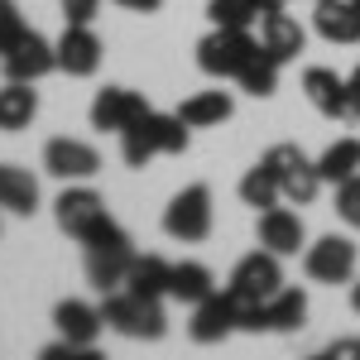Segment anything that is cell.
<instances>
[{
	"mask_svg": "<svg viewBox=\"0 0 360 360\" xmlns=\"http://www.w3.org/2000/svg\"><path fill=\"white\" fill-rule=\"evenodd\" d=\"M188 149V125H183V115L173 111H144L135 125H125L120 130V159L130 168H144L149 159H159V154H183Z\"/></svg>",
	"mask_w": 360,
	"mask_h": 360,
	"instance_id": "obj_1",
	"label": "cell"
},
{
	"mask_svg": "<svg viewBox=\"0 0 360 360\" xmlns=\"http://www.w3.org/2000/svg\"><path fill=\"white\" fill-rule=\"evenodd\" d=\"M101 322L111 332L130 336V341H159L168 332L164 303L149 298V293H135V288H111L101 293Z\"/></svg>",
	"mask_w": 360,
	"mask_h": 360,
	"instance_id": "obj_2",
	"label": "cell"
},
{
	"mask_svg": "<svg viewBox=\"0 0 360 360\" xmlns=\"http://www.w3.org/2000/svg\"><path fill=\"white\" fill-rule=\"evenodd\" d=\"M82 250H86V283H91L96 293L125 288V274H130L135 250H130V236L115 226V217H106V221L96 226L82 240Z\"/></svg>",
	"mask_w": 360,
	"mask_h": 360,
	"instance_id": "obj_3",
	"label": "cell"
},
{
	"mask_svg": "<svg viewBox=\"0 0 360 360\" xmlns=\"http://www.w3.org/2000/svg\"><path fill=\"white\" fill-rule=\"evenodd\" d=\"M259 164L274 173L278 193L288 197V202H298V207H307L312 197H317V188H322V173H317V159H307L298 144H274Z\"/></svg>",
	"mask_w": 360,
	"mask_h": 360,
	"instance_id": "obj_4",
	"label": "cell"
},
{
	"mask_svg": "<svg viewBox=\"0 0 360 360\" xmlns=\"http://www.w3.org/2000/svg\"><path fill=\"white\" fill-rule=\"evenodd\" d=\"M255 49H259V44L250 39V29L217 25L202 44H197V68H202L207 77H240V68L255 58Z\"/></svg>",
	"mask_w": 360,
	"mask_h": 360,
	"instance_id": "obj_5",
	"label": "cell"
},
{
	"mask_svg": "<svg viewBox=\"0 0 360 360\" xmlns=\"http://www.w3.org/2000/svg\"><path fill=\"white\" fill-rule=\"evenodd\" d=\"M231 298L236 303H269L278 288H283V269H278V255L274 250H255V255H245L236 269H231Z\"/></svg>",
	"mask_w": 360,
	"mask_h": 360,
	"instance_id": "obj_6",
	"label": "cell"
},
{
	"mask_svg": "<svg viewBox=\"0 0 360 360\" xmlns=\"http://www.w3.org/2000/svg\"><path fill=\"white\" fill-rule=\"evenodd\" d=\"M164 231L173 240H183V245L207 240V236H212V193H207L202 183L183 188V193L164 207Z\"/></svg>",
	"mask_w": 360,
	"mask_h": 360,
	"instance_id": "obj_7",
	"label": "cell"
},
{
	"mask_svg": "<svg viewBox=\"0 0 360 360\" xmlns=\"http://www.w3.org/2000/svg\"><path fill=\"white\" fill-rule=\"evenodd\" d=\"M106 217H111V212H106V197L91 193V188H82V183H77V188H63V193H58V202H53L58 231H63V236H72L77 245H82V240L101 221H106Z\"/></svg>",
	"mask_w": 360,
	"mask_h": 360,
	"instance_id": "obj_8",
	"label": "cell"
},
{
	"mask_svg": "<svg viewBox=\"0 0 360 360\" xmlns=\"http://www.w3.org/2000/svg\"><path fill=\"white\" fill-rule=\"evenodd\" d=\"M303 269L312 283H351L356 278V240L346 236H322L317 245L303 250Z\"/></svg>",
	"mask_w": 360,
	"mask_h": 360,
	"instance_id": "obj_9",
	"label": "cell"
},
{
	"mask_svg": "<svg viewBox=\"0 0 360 360\" xmlns=\"http://www.w3.org/2000/svg\"><path fill=\"white\" fill-rule=\"evenodd\" d=\"M0 68H5V82H39L58 72V44H49L39 29H25V39L0 58Z\"/></svg>",
	"mask_w": 360,
	"mask_h": 360,
	"instance_id": "obj_10",
	"label": "cell"
},
{
	"mask_svg": "<svg viewBox=\"0 0 360 360\" xmlns=\"http://www.w3.org/2000/svg\"><path fill=\"white\" fill-rule=\"evenodd\" d=\"M44 168H49L53 178H63V183H86V178L101 173V154H96L91 144H82V139L58 135V139L44 144Z\"/></svg>",
	"mask_w": 360,
	"mask_h": 360,
	"instance_id": "obj_11",
	"label": "cell"
},
{
	"mask_svg": "<svg viewBox=\"0 0 360 360\" xmlns=\"http://www.w3.org/2000/svg\"><path fill=\"white\" fill-rule=\"evenodd\" d=\"M231 332H240V322H236V298H231V288H226V293H207V298H202V303L193 307L188 336H193L197 346H217V341H226Z\"/></svg>",
	"mask_w": 360,
	"mask_h": 360,
	"instance_id": "obj_12",
	"label": "cell"
},
{
	"mask_svg": "<svg viewBox=\"0 0 360 360\" xmlns=\"http://www.w3.org/2000/svg\"><path fill=\"white\" fill-rule=\"evenodd\" d=\"M144 111H149V101H144L139 91H130V86H106V91H96V101H91V130L120 135V130L135 125Z\"/></svg>",
	"mask_w": 360,
	"mask_h": 360,
	"instance_id": "obj_13",
	"label": "cell"
},
{
	"mask_svg": "<svg viewBox=\"0 0 360 360\" xmlns=\"http://www.w3.org/2000/svg\"><path fill=\"white\" fill-rule=\"evenodd\" d=\"M303 91L307 101H312V111L327 115V120H346L351 111V86H346V77H336L332 68H307L303 72Z\"/></svg>",
	"mask_w": 360,
	"mask_h": 360,
	"instance_id": "obj_14",
	"label": "cell"
},
{
	"mask_svg": "<svg viewBox=\"0 0 360 360\" xmlns=\"http://www.w3.org/2000/svg\"><path fill=\"white\" fill-rule=\"evenodd\" d=\"M96 68H101V39L91 34V25H68L58 39V72L91 77Z\"/></svg>",
	"mask_w": 360,
	"mask_h": 360,
	"instance_id": "obj_15",
	"label": "cell"
},
{
	"mask_svg": "<svg viewBox=\"0 0 360 360\" xmlns=\"http://www.w3.org/2000/svg\"><path fill=\"white\" fill-rule=\"evenodd\" d=\"M255 236H259V245L274 250L278 259L283 255H298L307 250V231H303V217L298 212H288V207H269V212H259V226H255Z\"/></svg>",
	"mask_w": 360,
	"mask_h": 360,
	"instance_id": "obj_16",
	"label": "cell"
},
{
	"mask_svg": "<svg viewBox=\"0 0 360 360\" xmlns=\"http://www.w3.org/2000/svg\"><path fill=\"white\" fill-rule=\"evenodd\" d=\"M53 327H58V336L63 341H72V346H96V336H101V307H91V303H82V298H63V303L53 307Z\"/></svg>",
	"mask_w": 360,
	"mask_h": 360,
	"instance_id": "obj_17",
	"label": "cell"
},
{
	"mask_svg": "<svg viewBox=\"0 0 360 360\" xmlns=\"http://www.w3.org/2000/svg\"><path fill=\"white\" fill-rule=\"evenodd\" d=\"M303 44H307V34H303V25H298L293 15L274 10V15H264V20H259V49H264L269 58L293 63V58L303 53Z\"/></svg>",
	"mask_w": 360,
	"mask_h": 360,
	"instance_id": "obj_18",
	"label": "cell"
},
{
	"mask_svg": "<svg viewBox=\"0 0 360 360\" xmlns=\"http://www.w3.org/2000/svg\"><path fill=\"white\" fill-rule=\"evenodd\" d=\"M312 25L327 44H360V5L356 0H317Z\"/></svg>",
	"mask_w": 360,
	"mask_h": 360,
	"instance_id": "obj_19",
	"label": "cell"
},
{
	"mask_svg": "<svg viewBox=\"0 0 360 360\" xmlns=\"http://www.w3.org/2000/svg\"><path fill=\"white\" fill-rule=\"evenodd\" d=\"M0 207L15 217H34L39 212V183L34 173L20 164H0Z\"/></svg>",
	"mask_w": 360,
	"mask_h": 360,
	"instance_id": "obj_20",
	"label": "cell"
},
{
	"mask_svg": "<svg viewBox=\"0 0 360 360\" xmlns=\"http://www.w3.org/2000/svg\"><path fill=\"white\" fill-rule=\"evenodd\" d=\"M34 115H39V91H34V82H5L0 86V130L5 135L29 130Z\"/></svg>",
	"mask_w": 360,
	"mask_h": 360,
	"instance_id": "obj_21",
	"label": "cell"
},
{
	"mask_svg": "<svg viewBox=\"0 0 360 360\" xmlns=\"http://www.w3.org/2000/svg\"><path fill=\"white\" fill-rule=\"evenodd\" d=\"M207 293H217V278H212V269H207L202 259H183V264H173V274H168V298L197 307Z\"/></svg>",
	"mask_w": 360,
	"mask_h": 360,
	"instance_id": "obj_22",
	"label": "cell"
},
{
	"mask_svg": "<svg viewBox=\"0 0 360 360\" xmlns=\"http://www.w3.org/2000/svg\"><path fill=\"white\" fill-rule=\"evenodd\" d=\"M231 111H236L231 91H197V96H188V101L178 106V115H183V125H188V130L221 125V120H231Z\"/></svg>",
	"mask_w": 360,
	"mask_h": 360,
	"instance_id": "obj_23",
	"label": "cell"
},
{
	"mask_svg": "<svg viewBox=\"0 0 360 360\" xmlns=\"http://www.w3.org/2000/svg\"><path fill=\"white\" fill-rule=\"evenodd\" d=\"M168 274H173V264H168L164 255H135L130 274H125V288L149 293V298H168Z\"/></svg>",
	"mask_w": 360,
	"mask_h": 360,
	"instance_id": "obj_24",
	"label": "cell"
},
{
	"mask_svg": "<svg viewBox=\"0 0 360 360\" xmlns=\"http://www.w3.org/2000/svg\"><path fill=\"white\" fill-rule=\"evenodd\" d=\"M307 327V293L303 288H278L269 298V332H303Z\"/></svg>",
	"mask_w": 360,
	"mask_h": 360,
	"instance_id": "obj_25",
	"label": "cell"
},
{
	"mask_svg": "<svg viewBox=\"0 0 360 360\" xmlns=\"http://www.w3.org/2000/svg\"><path fill=\"white\" fill-rule=\"evenodd\" d=\"M278 68H283L278 58H269L264 49H255V58L240 68V77H236V82H240V91H250V96H259V101H264V96H274V91H278Z\"/></svg>",
	"mask_w": 360,
	"mask_h": 360,
	"instance_id": "obj_26",
	"label": "cell"
},
{
	"mask_svg": "<svg viewBox=\"0 0 360 360\" xmlns=\"http://www.w3.org/2000/svg\"><path fill=\"white\" fill-rule=\"evenodd\" d=\"M317 173H322V183H346V178H356L360 173V139H336L332 149L317 159Z\"/></svg>",
	"mask_w": 360,
	"mask_h": 360,
	"instance_id": "obj_27",
	"label": "cell"
},
{
	"mask_svg": "<svg viewBox=\"0 0 360 360\" xmlns=\"http://www.w3.org/2000/svg\"><path fill=\"white\" fill-rule=\"evenodd\" d=\"M278 183H274V173H269V168L264 164H255L245 173V178H240V202H245V207H255V212H269V207H278Z\"/></svg>",
	"mask_w": 360,
	"mask_h": 360,
	"instance_id": "obj_28",
	"label": "cell"
},
{
	"mask_svg": "<svg viewBox=\"0 0 360 360\" xmlns=\"http://www.w3.org/2000/svg\"><path fill=\"white\" fill-rule=\"evenodd\" d=\"M259 15H264L259 0H212L207 5V20L212 25H226V29H250Z\"/></svg>",
	"mask_w": 360,
	"mask_h": 360,
	"instance_id": "obj_29",
	"label": "cell"
},
{
	"mask_svg": "<svg viewBox=\"0 0 360 360\" xmlns=\"http://www.w3.org/2000/svg\"><path fill=\"white\" fill-rule=\"evenodd\" d=\"M25 29L29 25H25V15H20V5L15 0H0V58L25 39Z\"/></svg>",
	"mask_w": 360,
	"mask_h": 360,
	"instance_id": "obj_30",
	"label": "cell"
},
{
	"mask_svg": "<svg viewBox=\"0 0 360 360\" xmlns=\"http://www.w3.org/2000/svg\"><path fill=\"white\" fill-rule=\"evenodd\" d=\"M336 217L351 231H360V173L346 178V183H336Z\"/></svg>",
	"mask_w": 360,
	"mask_h": 360,
	"instance_id": "obj_31",
	"label": "cell"
},
{
	"mask_svg": "<svg viewBox=\"0 0 360 360\" xmlns=\"http://www.w3.org/2000/svg\"><path fill=\"white\" fill-rule=\"evenodd\" d=\"M58 5H63V20L68 25H91L96 10H101V0H58Z\"/></svg>",
	"mask_w": 360,
	"mask_h": 360,
	"instance_id": "obj_32",
	"label": "cell"
},
{
	"mask_svg": "<svg viewBox=\"0 0 360 360\" xmlns=\"http://www.w3.org/2000/svg\"><path fill=\"white\" fill-rule=\"evenodd\" d=\"M322 356L327 360H360V336H341V341H332Z\"/></svg>",
	"mask_w": 360,
	"mask_h": 360,
	"instance_id": "obj_33",
	"label": "cell"
},
{
	"mask_svg": "<svg viewBox=\"0 0 360 360\" xmlns=\"http://www.w3.org/2000/svg\"><path fill=\"white\" fill-rule=\"evenodd\" d=\"M111 5H120V10H135V15H154L164 0H111Z\"/></svg>",
	"mask_w": 360,
	"mask_h": 360,
	"instance_id": "obj_34",
	"label": "cell"
},
{
	"mask_svg": "<svg viewBox=\"0 0 360 360\" xmlns=\"http://www.w3.org/2000/svg\"><path fill=\"white\" fill-rule=\"evenodd\" d=\"M346 86H351V111L360 115V68L351 72V77H346Z\"/></svg>",
	"mask_w": 360,
	"mask_h": 360,
	"instance_id": "obj_35",
	"label": "cell"
},
{
	"mask_svg": "<svg viewBox=\"0 0 360 360\" xmlns=\"http://www.w3.org/2000/svg\"><path fill=\"white\" fill-rule=\"evenodd\" d=\"M351 307H356V312H360V278H356V283H351Z\"/></svg>",
	"mask_w": 360,
	"mask_h": 360,
	"instance_id": "obj_36",
	"label": "cell"
},
{
	"mask_svg": "<svg viewBox=\"0 0 360 360\" xmlns=\"http://www.w3.org/2000/svg\"><path fill=\"white\" fill-rule=\"evenodd\" d=\"M356 5H360V0H356Z\"/></svg>",
	"mask_w": 360,
	"mask_h": 360,
	"instance_id": "obj_37",
	"label": "cell"
}]
</instances>
